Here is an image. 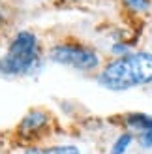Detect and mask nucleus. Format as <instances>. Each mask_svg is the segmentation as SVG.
I'll return each mask as SVG.
<instances>
[{"instance_id":"nucleus-9","label":"nucleus","mask_w":152,"mask_h":154,"mask_svg":"<svg viewBox=\"0 0 152 154\" xmlns=\"http://www.w3.org/2000/svg\"><path fill=\"white\" fill-rule=\"evenodd\" d=\"M111 51L115 53L117 57H124V55H128V53H130V47H128L126 43H115Z\"/></svg>"},{"instance_id":"nucleus-10","label":"nucleus","mask_w":152,"mask_h":154,"mask_svg":"<svg viewBox=\"0 0 152 154\" xmlns=\"http://www.w3.org/2000/svg\"><path fill=\"white\" fill-rule=\"evenodd\" d=\"M0 21H2V15H0Z\"/></svg>"},{"instance_id":"nucleus-3","label":"nucleus","mask_w":152,"mask_h":154,"mask_svg":"<svg viewBox=\"0 0 152 154\" xmlns=\"http://www.w3.org/2000/svg\"><path fill=\"white\" fill-rule=\"evenodd\" d=\"M49 58L60 66L73 68L77 72H92L96 68H100V55L96 53V49L79 43L56 45L51 49Z\"/></svg>"},{"instance_id":"nucleus-1","label":"nucleus","mask_w":152,"mask_h":154,"mask_svg":"<svg viewBox=\"0 0 152 154\" xmlns=\"http://www.w3.org/2000/svg\"><path fill=\"white\" fill-rule=\"evenodd\" d=\"M98 83L113 92L145 87L152 83V53L135 51L115 60L103 68L98 75Z\"/></svg>"},{"instance_id":"nucleus-8","label":"nucleus","mask_w":152,"mask_h":154,"mask_svg":"<svg viewBox=\"0 0 152 154\" xmlns=\"http://www.w3.org/2000/svg\"><path fill=\"white\" fill-rule=\"evenodd\" d=\"M122 2L133 11H147L150 8V0H122Z\"/></svg>"},{"instance_id":"nucleus-4","label":"nucleus","mask_w":152,"mask_h":154,"mask_svg":"<svg viewBox=\"0 0 152 154\" xmlns=\"http://www.w3.org/2000/svg\"><path fill=\"white\" fill-rule=\"evenodd\" d=\"M128 132H132L135 141L143 150H152V117L147 113H128L124 115Z\"/></svg>"},{"instance_id":"nucleus-7","label":"nucleus","mask_w":152,"mask_h":154,"mask_svg":"<svg viewBox=\"0 0 152 154\" xmlns=\"http://www.w3.org/2000/svg\"><path fill=\"white\" fill-rule=\"evenodd\" d=\"M133 141H135V137H133L132 132H122V134H120L117 139H115V143L111 145L109 154H126L128 149L133 145Z\"/></svg>"},{"instance_id":"nucleus-2","label":"nucleus","mask_w":152,"mask_h":154,"mask_svg":"<svg viewBox=\"0 0 152 154\" xmlns=\"http://www.w3.org/2000/svg\"><path fill=\"white\" fill-rule=\"evenodd\" d=\"M40 64V49L38 38L32 32L23 30L11 40L6 55L0 58V73L2 75H25L30 73Z\"/></svg>"},{"instance_id":"nucleus-6","label":"nucleus","mask_w":152,"mask_h":154,"mask_svg":"<svg viewBox=\"0 0 152 154\" xmlns=\"http://www.w3.org/2000/svg\"><path fill=\"white\" fill-rule=\"evenodd\" d=\"M25 154H81L75 145H55V147H32Z\"/></svg>"},{"instance_id":"nucleus-5","label":"nucleus","mask_w":152,"mask_h":154,"mask_svg":"<svg viewBox=\"0 0 152 154\" xmlns=\"http://www.w3.org/2000/svg\"><path fill=\"white\" fill-rule=\"evenodd\" d=\"M49 124V115L41 111V109H32L25 115V119L21 120V126H19V132L25 135V137H34L45 130Z\"/></svg>"}]
</instances>
